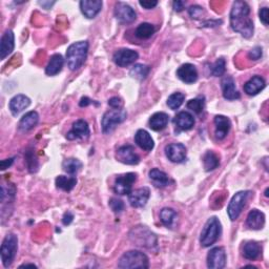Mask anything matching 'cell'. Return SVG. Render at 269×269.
Masks as SVG:
<instances>
[{
    "label": "cell",
    "mask_w": 269,
    "mask_h": 269,
    "mask_svg": "<svg viewBox=\"0 0 269 269\" xmlns=\"http://www.w3.org/2000/svg\"><path fill=\"white\" fill-rule=\"evenodd\" d=\"M250 15V7L247 2L235 1L231 11V27L232 29L240 33L244 38H250L254 35V22L249 17Z\"/></svg>",
    "instance_id": "6da1fadb"
},
{
    "label": "cell",
    "mask_w": 269,
    "mask_h": 269,
    "mask_svg": "<svg viewBox=\"0 0 269 269\" xmlns=\"http://www.w3.org/2000/svg\"><path fill=\"white\" fill-rule=\"evenodd\" d=\"M89 42L78 41L68 46L67 51V62L70 70H77L80 68L88 58Z\"/></svg>",
    "instance_id": "7a4b0ae2"
},
{
    "label": "cell",
    "mask_w": 269,
    "mask_h": 269,
    "mask_svg": "<svg viewBox=\"0 0 269 269\" xmlns=\"http://www.w3.org/2000/svg\"><path fill=\"white\" fill-rule=\"evenodd\" d=\"M221 232H222V226H221V222L219 219L217 217H211L210 219H208L201 233L200 236L201 246L210 247L211 245H213L218 241Z\"/></svg>",
    "instance_id": "3957f363"
},
{
    "label": "cell",
    "mask_w": 269,
    "mask_h": 269,
    "mask_svg": "<svg viewBox=\"0 0 269 269\" xmlns=\"http://www.w3.org/2000/svg\"><path fill=\"white\" fill-rule=\"evenodd\" d=\"M18 250V238L15 234H7L2 241L0 255H1L2 264L5 268H9L15 260Z\"/></svg>",
    "instance_id": "277c9868"
},
{
    "label": "cell",
    "mask_w": 269,
    "mask_h": 269,
    "mask_svg": "<svg viewBox=\"0 0 269 269\" xmlns=\"http://www.w3.org/2000/svg\"><path fill=\"white\" fill-rule=\"evenodd\" d=\"M119 268H148L149 261L145 254L139 250H130L120 258Z\"/></svg>",
    "instance_id": "5b68a950"
},
{
    "label": "cell",
    "mask_w": 269,
    "mask_h": 269,
    "mask_svg": "<svg viewBox=\"0 0 269 269\" xmlns=\"http://www.w3.org/2000/svg\"><path fill=\"white\" fill-rule=\"evenodd\" d=\"M131 240L141 247L152 248L157 246V236L145 226H138L134 228L130 234Z\"/></svg>",
    "instance_id": "8992f818"
},
{
    "label": "cell",
    "mask_w": 269,
    "mask_h": 269,
    "mask_svg": "<svg viewBox=\"0 0 269 269\" xmlns=\"http://www.w3.org/2000/svg\"><path fill=\"white\" fill-rule=\"evenodd\" d=\"M126 117H128V113L123 108H113L108 110L104 114L103 118H102V132L104 134L113 132L118 124L126 120Z\"/></svg>",
    "instance_id": "52a82bcc"
},
{
    "label": "cell",
    "mask_w": 269,
    "mask_h": 269,
    "mask_svg": "<svg viewBox=\"0 0 269 269\" xmlns=\"http://www.w3.org/2000/svg\"><path fill=\"white\" fill-rule=\"evenodd\" d=\"M250 194L251 193L249 191H242V192L236 193L232 198V200L231 202H229L228 207H227L228 217L232 221H235L240 217L243 207L245 206V204H246Z\"/></svg>",
    "instance_id": "ba28073f"
},
{
    "label": "cell",
    "mask_w": 269,
    "mask_h": 269,
    "mask_svg": "<svg viewBox=\"0 0 269 269\" xmlns=\"http://www.w3.org/2000/svg\"><path fill=\"white\" fill-rule=\"evenodd\" d=\"M137 181V175L134 172H128L124 175L118 176L115 180L114 192L117 195H130L132 192L133 185Z\"/></svg>",
    "instance_id": "9c48e42d"
},
{
    "label": "cell",
    "mask_w": 269,
    "mask_h": 269,
    "mask_svg": "<svg viewBox=\"0 0 269 269\" xmlns=\"http://www.w3.org/2000/svg\"><path fill=\"white\" fill-rule=\"evenodd\" d=\"M115 17L116 19L123 23V25H129V23H133L137 18V15L131 5L125 2H117L115 5Z\"/></svg>",
    "instance_id": "30bf717a"
},
{
    "label": "cell",
    "mask_w": 269,
    "mask_h": 269,
    "mask_svg": "<svg viewBox=\"0 0 269 269\" xmlns=\"http://www.w3.org/2000/svg\"><path fill=\"white\" fill-rule=\"evenodd\" d=\"M116 159L128 165H136L140 162V157L132 145H123L118 148L116 153Z\"/></svg>",
    "instance_id": "8fae6325"
},
{
    "label": "cell",
    "mask_w": 269,
    "mask_h": 269,
    "mask_svg": "<svg viewBox=\"0 0 269 269\" xmlns=\"http://www.w3.org/2000/svg\"><path fill=\"white\" fill-rule=\"evenodd\" d=\"M139 58V54L130 49H120L114 54V62L118 67H126L136 61Z\"/></svg>",
    "instance_id": "7c38bea8"
},
{
    "label": "cell",
    "mask_w": 269,
    "mask_h": 269,
    "mask_svg": "<svg viewBox=\"0 0 269 269\" xmlns=\"http://www.w3.org/2000/svg\"><path fill=\"white\" fill-rule=\"evenodd\" d=\"M226 265V252L222 247L212 248L207 255V267L211 269H222Z\"/></svg>",
    "instance_id": "4fadbf2b"
},
{
    "label": "cell",
    "mask_w": 269,
    "mask_h": 269,
    "mask_svg": "<svg viewBox=\"0 0 269 269\" xmlns=\"http://www.w3.org/2000/svg\"><path fill=\"white\" fill-rule=\"evenodd\" d=\"M165 155L173 163H181L186 159L187 150L182 143H171L165 147Z\"/></svg>",
    "instance_id": "5bb4252c"
},
{
    "label": "cell",
    "mask_w": 269,
    "mask_h": 269,
    "mask_svg": "<svg viewBox=\"0 0 269 269\" xmlns=\"http://www.w3.org/2000/svg\"><path fill=\"white\" fill-rule=\"evenodd\" d=\"M150 196V191L148 187L138 188L136 191L131 192L129 195V202L134 208L144 207Z\"/></svg>",
    "instance_id": "9a60e30c"
},
{
    "label": "cell",
    "mask_w": 269,
    "mask_h": 269,
    "mask_svg": "<svg viewBox=\"0 0 269 269\" xmlns=\"http://www.w3.org/2000/svg\"><path fill=\"white\" fill-rule=\"evenodd\" d=\"M90 134L91 131L88 122L80 119L73 123V128L67 134V138L68 140L88 139L90 137Z\"/></svg>",
    "instance_id": "2e32d148"
},
{
    "label": "cell",
    "mask_w": 269,
    "mask_h": 269,
    "mask_svg": "<svg viewBox=\"0 0 269 269\" xmlns=\"http://www.w3.org/2000/svg\"><path fill=\"white\" fill-rule=\"evenodd\" d=\"M15 47V36L12 30H6L1 37V42H0V59H5Z\"/></svg>",
    "instance_id": "e0dca14e"
},
{
    "label": "cell",
    "mask_w": 269,
    "mask_h": 269,
    "mask_svg": "<svg viewBox=\"0 0 269 269\" xmlns=\"http://www.w3.org/2000/svg\"><path fill=\"white\" fill-rule=\"evenodd\" d=\"M177 76L184 83L192 84L198 80V70L194 65L185 63L178 68Z\"/></svg>",
    "instance_id": "ac0fdd59"
},
{
    "label": "cell",
    "mask_w": 269,
    "mask_h": 269,
    "mask_svg": "<svg viewBox=\"0 0 269 269\" xmlns=\"http://www.w3.org/2000/svg\"><path fill=\"white\" fill-rule=\"evenodd\" d=\"M102 4L103 3L100 0H82L80 1V10L86 18L93 19L100 13Z\"/></svg>",
    "instance_id": "d6986e66"
},
{
    "label": "cell",
    "mask_w": 269,
    "mask_h": 269,
    "mask_svg": "<svg viewBox=\"0 0 269 269\" xmlns=\"http://www.w3.org/2000/svg\"><path fill=\"white\" fill-rule=\"evenodd\" d=\"M221 86H222L223 97L226 100H236L240 99V93L235 88V82L234 78L231 76H225L222 81H221Z\"/></svg>",
    "instance_id": "ffe728a7"
},
{
    "label": "cell",
    "mask_w": 269,
    "mask_h": 269,
    "mask_svg": "<svg viewBox=\"0 0 269 269\" xmlns=\"http://www.w3.org/2000/svg\"><path fill=\"white\" fill-rule=\"evenodd\" d=\"M215 126H216V137L219 140H223L231 131L232 128V122L229 120V118L223 116V115H218L215 117Z\"/></svg>",
    "instance_id": "44dd1931"
},
{
    "label": "cell",
    "mask_w": 269,
    "mask_h": 269,
    "mask_svg": "<svg viewBox=\"0 0 269 269\" xmlns=\"http://www.w3.org/2000/svg\"><path fill=\"white\" fill-rule=\"evenodd\" d=\"M31 104V99L26 95H16L10 101V110L13 116H18L21 112L28 108Z\"/></svg>",
    "instance_id": "7402d4cb"
},
{
    "label": "cell",
    "mask_w": 269,
    "mask_h": 269,
    "mask_svg": "<svg viewBox=\"0 0 269 269\" xmlns=\"http://www.w3.org/2000/svg\"><path fill=\"white\" fill-rule=\"evenodd\" d=\"M266 86V82L261 76H254L244 84V92L249 96H256L261 91H263Z\"/></svg>",
    "instance_id": "603a6c76"
},
{
    "label": "cell",
    "mask_w": 269,
    "mask_h": 269,
    "mask_svg": "<svg viewBox=\"0 0 269 269\" xmlns=\"http://www.w3.org/2000/svg\"><path fill=\"white\" fill-rule=\"evenodd\" d=\"M265 224V215L258 209H252L249 211L247 219H246V225L254 231H260L264 227Z\"/></svg>",
    "instance_id": "cb8c5ba5"
},
{
    "label": "cell",
    "mask_w": 269,
    "mask_h": 269,
    "mask_svg": "<svg viewBox=\"0 0 269 269\" xmlns=\"http://www.w3.org/2000/svg\"><path fill=\"white\" fill-rule=\"evenodd\" d=\"M134 142H136L140 148L146 150V152H150L155 147V142L152 136L145 130H139L136 133V134H134Z\"/></svg>",
    "instance_id": "d4e9b609"
},
{
    "label": "cell",
    "mask_w": 269,
    "mask_h": 269,
    "mask_svg": "<svg viewBox=\"0 0 269 269\" xmlns=\"http://www.w3.org/2000/svg\"><path fill=\"white\" fill-rule=\"evenodd\" d=\"M173 123L180 131H189L194 128L195 118L188 112H180L173 119Z\"/></svg>",
    "instance_id": "484cf974"
},
{
    "label": "cell",
    "mask_w": 269,
    "mask_h": 269,
    "mask_svg": "<svg viewBox=\"0 0 269 269\" xmlns=\"http://www.w3.org/2000/svg\"><path fill=\"white\" fill-rule=\"evenodd\" d=\"M38 122H39L38 113L35 112V110H32V112L27 113L21 118L18 128L22 132H29L31 130H33L38 124Z\"/></svg>",
    "instance_id": "4316f807"
},
{
    "label": "cell",
    "mask_w": 269,
    "mask_h": 269,
    "mask_svg": "<svg viewBox=\"0 0 269 269\" xmlns=\"http://www.w3.org/2000/svg\"><path fill=\"white\" fill-rule=\"evenodd\" d=\"M169 121L168 115L163 112H159L154 114L149 119V128L155 132H160L168 126Z\"/></svg>",
    "instance_id": "83f0119b"
},
{
    "label": "cell",
    "mask_w": 269,
    "mask_h": 269,
    "mask_svg": "<svg viewBox=\"0 0 269 269\" xmlns=\"http://www.w3.org/2000/svg\"><path fill=\"white\" fill-rule=\"evenodd\" d=\"M149 179L152 181V183L159 188H163L165 186H168L169 183V177L168 173H165L164 171L158 169V168H153L148 173Z\"/></svg>",
    "instance_id": "f1b7e54d"
},
{
    "label": "cell",
    "mask_w": 269,
    "mask_h": 269,
    "mask_svg": "<svg viewBox=\"0 0 269 269\" xmlns=\"http://www.w3.org/2000/svg\"><path fill=\"white\" fill-rule=\"evenodd\" d=\"M65 65V59L60 54H55L51 57L49 65L45 68V73L49 76H55L61 72V69Z\"/></svg>",
    "instance_id": "f546056e"
},
{
    "label": "cell",
    "mask_w": 269,
    "mask_h": 269,
    "mask_svg": "<svg viewBox=\"0 0 269 269\" xmlns=\"http://www.w3.org/2000/svg\"><path fill=\"white\" fill-rule=\"evenodd\" d=\"M261 254V247L257 242H248L243 248V256L249 261L257 260Z\"/></svg>",
    "instance_id": "4dcf8cb0"
},
{
    "label": "cell",
    "mask_w": 269,
    "mask_h": 269,
    "mask_svg": "<svg viewBox=\"0 0 269 269\" xmlns=\"http://www.w3.org/2000/svg\"><path fill=\"white\" fill-rule=\"evenodd\" d=\"M176 219H177V211L175 209L165 207L160 211V220L165 227L171 228L173 223H175Z\"/></svg>",
    "instance_id": "1f68e13d"
},
{
    "label": "cell",
    "mask_w": 269,
    "mask_h": 269,
    "mask_svg": "<svg viewBox=\"0 0 269 269\" xmlns=\"http://www.w3.org/2000/svg\"><path fill=\"white\" fill-rule=\"evenodd\" d=\"M56 186L59 189L65 192H70L77 184L76 177H67V176H58L56 178Z\"/></svg>",
    "instance_id": "d6a6232c"
},
{
    "label": "cell",
    "mask_w": 269,
    "mask_h": 269,
    "mask_svg": "<svg viewBox=\"0 0 269 269\" xmlns=\"http://www.w3.org/2000/svg\"><path fill=\"white\" fill-rule=\"evenodd\" d=\"M203 165L206 171H211L213 169H216L220 165L219 157L215 153L211 152V150H208V152L203 156Z\"/></svg>",
    "instance_id": "836d02e7"
},
{
    "label": "cell",
    "mask_w": 269,
    "mask_h": 269,
    "mask_svg": "<svg viewBox=\"0 0 269 269\" xmlns=\"http://www.w3.org/2000/svg\"><path fill=\"white\" fill-rule=\"evenodd\" d=\"M155 32L156 28L153 25H150V23L147 22H143L138 26L134 34H136V36L139 39H148L155 34Z\"/></svg>",
    "instance_id": "e575fe53"
},
{
    "label": "cell",
    "mask_w": 269,
    "mask_h": 269,
    "mask_svg": "<svg viewBox=\"0 0 269 269\" xmlns=\"http://www.w3.org/2000/svg\"><path fill=\"white\" fill-rule=\"evenodd\" d=\"M150 72V67L145 65H134L130 70V75L139 81L144 80Z\"/></svg>",
    "instance_id": "d590c367"
},
{
    "label": "cell",
    "mask_w": 269,
    "mask_h": 269,
    "mask_svg": "<svg viewBox=\"0 0 269 269\" xmlns=\"http://www.w3.org/2000/svg\"><path fill=\"white\" fill-rule=\"evenodd\" d=\"M62 168L69 175H74L82 168V163L76 158H68L62 163Z\"/></svg>",
    "instance_id": "8d00e7d4"
},
{
    "label": "cell",
    "mask_w": 269,
    "mask_h": 269,
    "mask_svg": "<svg viewBox=\"0 0 269 269\" xmlns=\"http://www.w3.org/2000/svg\"><path fill=\"white\" fill-rule=\"evenodd\" d=\"M185 99V95L182 93H173L168 99V105L170 109L176 110L178 109L182 104H183Z\"/></svg>",
    "instance_id": "74e56055"
},
{
    "label": "cell",
    "mask_w": 269,
    "mask_h": 269,
    "mask_svg": "<svg viewBox=\"0 0 269 269\" xmlns=\"http://www.w3.org/2000/svg\"><path fill=\"white\" fill-rule=\"evenodd\" d=\"M226 70V62L223 58H219L211 67V74L215 77L223 76Z\"/></svg>",
    "instance_id": "f35d334b"
},
{
    "label": "cell",
    "mask_w": 269,
    "mask_h": 269,
    "mask_svg": "<svg viewBox=\"0 0 269 269\" xmlns=\"http://www.w3.org/2000/svg\"><path fill=\"white\" fill-rule=\"evenodd\" d=\"M204 106H205V103L202 98L192 99L187 102V108L191 109L195 114H201L203 112Z\"/></svg>",
    "instance_id": "ab89813d"
},
{
    "label": "cell",
    "mask_w": 269,
    "mask_h": 269,
    "mask_svg": "<svg viewBox=\"0 0 269 269\" xmlns=\"http://www.w3.org/2000/svg\"><path fill=\"white\" fill-rule=\"evenodd\" d=\"M26 161H27V164H28L29 170L31 172H35L37 170V168H38V162H37V159L35 157V154L33 153V150H31V152L27 153Z\"/></svg>",
    "instance_id": "60d3db41"
},
{
    "label": "cell",
    "mask_w": 269,
    "mask_h": 269,
    "mask_svg": "<svg viewBox=\"0 0 269 269\" xmlns=\"http://www.w3.org/2000/svg\"><path fill=\"white\" fill-rule=\"evenodd\" d=\"M109 207L112 208V210L116 213H119L124 209V203L122 200L117 199V198H112V199L109 200Z\"/></svg>",
    "instance_id": "b9f144b4"
},
{
    "label": "cell",
    "mask_w": 269,
    "mask_h": 269,
    "mask_svg": "<svg viewBox=\"0 0 269 269\" xmlns=\"http://www.w3.org/2000/svg\"><path fill=\"white\" fill-rule=\"evenodd\" d=\"M188 14L193 19H199L202 17V15L204 14L203 7L200 5H192L188 9Z\"/></svg>",
    "instance_id": "7bdbcfd3"
},
{
    "label": "cell",
    "mask_w": 269,
    "mask_h": 269,
    "mask_svg": "<svg viewBox=\"0 0 269 269\" xmlns=\"http://www.w3.org/2000/svg\"><path fill=\"white\" fill-rule=\"evenodd\" d=\"M262 54H263L262 49H261L260 46H256V47H254V49H252V50L248 53V57H249V59H251V60L257 61V60H259L261 57H262Z\"/></svg>",
    "instance_id": "ee69618b"
},
{
    "label": "cell",
    "mask_w": 269,
    "mask_h": 269,
    "mask_svg": "<svg viewBox=\"0 0 269 269\" xmlns=\"http://www.w3.org/2000/svg\"><path fill=\"white\" fill-rule=\"evenodd\" d=\"M108 105L112 108H123V101L119 97H113L108 100Z\"/></svg>",
    "instance_id": "f6af8a7d"
},
{
    "label": "cell",
    "mask_w": 269,
    "mask_h": 269,
    "mask_svg": "<svg viewBox=\"0 0 269 269\" xmlns=\"http://www.w3.org/2000/svg\"><path fill=\"white\" fill-rule=\"evenodd\" d=\"M139 4L142 7H144L145 10H152L158 5V1H155V0H144V1H139Z\"/></svg>",
    "instance_id": "bcb514c9"
},
{
    "label": "cell",
    "mask_w": 269,
    "mask_h": 269,
    "mask_svg": "<svg viewBox=\"0 0 269 269\" xmlns=\"http://www.w3.org/2000/svg\"><path fill=\"white\" fill-rule=\"evenodd\" d=\"M259 16L261 21L263 22V25L268 26V7H262L259 12Z\"/></svg>",
    "instance_id": "7dc6e473"
},
{
    "label": "cell",
    "mask_w": 269,
    "mask_h": 269,
    "mask_svg": "<svg viewBox=\"0 0 269 269\" xmlns=\"http://www.w3.org/2000/svg\"><path fill=\"white\" fill-rule=\"evenodd\" d=\"M74 220V215L70 211H67L65 215H63V218H62V223L65 225H69L70 223L73 222Z\"/></svg>",
    "instance_id": "c3c4849f"
},
{
    "label": "cell",
    "mask_w": 269,
    "mask_h": 269,
    "mask_svg": "<svg viewBox=\"0 0 269 269\" xmlns=\"http://www.w3.org/2000/svg\"><path fill=\"white\" fill-rule=\"evenodd\" d=\"M184 6H185V2L184 1H180V0H177V1H173L172 3V7L173 10H175L176 12H182L184 10Z\"/></svg>",
    "instance_id": "681fc988"
},
{
    "label": "cell",
    "mask_w": 269,
    "mask_h": 269,
    "mask_svg": "<svg viewBox=\"0 0 269 269\" xmlns=\"http://www.w3.org/2000/svg\"><path fill=\"white\" fill-rule=\"evenodd\" d=\"M14 162V158H10V159H5L0 162V166H1V170H5L6 168H9L10 166Z\"/></svg>",
    "instance_id": "f907efd6"
},
{
    "label": "cell",
    "mask_w": 269,
    "mask_h": 269,
    "mask_svg": "<svg viewBox=\"0 0 269 269\" xmlns=\"http://www.w3.org/2000/svg\"><path fill=\"white\" fill-rule=\"evenodd\" d=\"M92 103H93V101L91 99H89L88 97H83V98H81L80 102H79V105H80L81 107H84V106H88Z\"/></svg>",
    "instance_id": "816d5d0a"
},
{
    "label": "cell",
    "mask_w": 269,
    "mask_h": 269,
    "mask_svg": "<svg viewBox=\"0 0 269 269\" xmlns=\"http://www.w3.org/2000/svg\"><path fill=\"white\" fill-rule=\"evenodd\" d=\"M39 4H40L42 7H44V9L49 10L52 7L53 4H55V1H39Z\"/></svg>",
    "instance_id": "f5cc1de1"
},
{
    "label": "cell",
    "mask_w": 269,
    "mask_h": 269,
    "mask_svg": "<svg viewBox=\"0 0 269 269\" xmlns=\"http://www.w3.org/2000/svg\"><path fill=\"white\" fill-rule=\"evenodd\" d=\"M22 267H37V266L34 264H23L20 266V268H22Z\"/></svg>",
    "instance_id": "db71d44e"
},
{
    "label": "cell",
    "mask_w": 269,
    "mask_h": 269,
    "mask_svg": "<svg viewBox=\"0 0 269 269\" xmlns=\"http://www.w3.org/2000/svg\"><path fill=\"white\" fill-rule=\"evenodd\" d=\"M267 193H268V188H266V192H265V196H266V197H268V194H267Z\"/></svg>",
    "instance_id": "11a10c76"
}]
</instances>
